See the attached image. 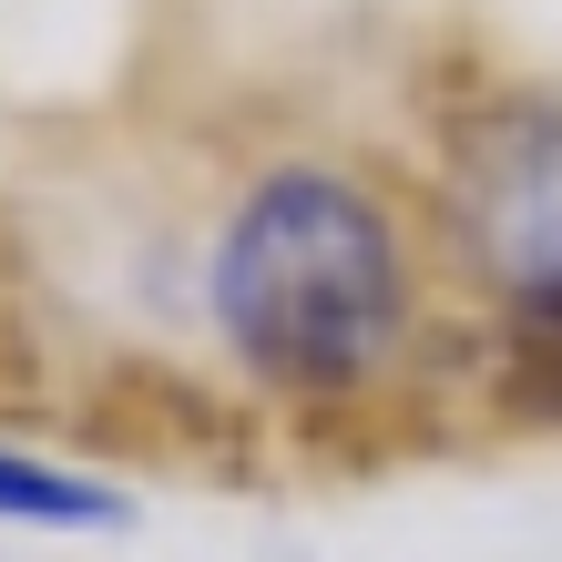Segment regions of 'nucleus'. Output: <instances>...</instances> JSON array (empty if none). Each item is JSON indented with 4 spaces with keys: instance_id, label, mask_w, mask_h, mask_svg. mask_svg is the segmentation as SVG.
I'll return each instance as SVG.
<instances>
[{
    "instance_id": "obj_4",
    "label": "nucleus",
    "mask_w": 562,
    "mask_h": 562,
    "mask_svg": "<svg viewBox=\"0 0 562 562\" xmlns=\"http://www.w3.org/2000/svg\"><path fill=\"white\" fill-rule=\"evenodd\" d=\"M502 400L521 419H562V286L502 307Z\"/></svg>"
},
{
    "instance_id": "obj_2",
    "label": "nucleus",
    "mask_w": 562,
    "mask_h": 562,
    "mask_svg": "<svg viewBox=\"0 0 562 562\" xmlns=\"http://www.w3.org/2000/svg\"><path fill=\"white\" fill-rule=\"evenodd\" d=\"M440 225L502 307L562 286V82H512L471 103V123L450 134Z\"/></svg>"
},
{
    "instance_id": "obj_1",
    "label": "nucleus",
    "mask_w": 562,
    "mask_h": 562,
    "mask_svg": "<svg viewBox=\"0 0 562 562\" xmlns=\"http://www.w3.org/2000/svg\"><path fill=\"white\" fill-rule=\"evenodd\" d=\"M205 317L225 358L277 400H348L400 358L419 317V267L400 215L338 164H277L236 194L205 267Z\"/></svg>"
},
{
    "instance_id": "obj_3",
    "label": "nucleus",
    "mask_w": 562,
    "mask_h": 562,
    "mask_svg": "<svg viewBox=\"0 0 562 562\" xmlns=\"http://www.w3.org/2000/svg\"><path fill=\"white\" fill-rule=\"evenodd\" d=\"M0 521H21V532H134V491L0 440Z\"/></svg>"
}]
</instances>
